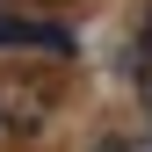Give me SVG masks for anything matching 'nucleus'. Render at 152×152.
Instances as JSON below:
<instances>
[{"instance_id": "nucleus-1", "label": "nucleus", "mask_w": 152, "mask_h": 152, "mask_svg": "<svg viewBox=\"0 0 152 152\" xmlns=\"http://www.w3.org/2000/svg\"><path fill=\"white\" fill-rule=\"evenodd\" d=\"M0 44H36V51H51V58H72V36L58 29V22H7V15H0Z\"/></svg>"}, {"instance_id": "nucleus-3", "label": "nucleus", "mask_w": 152, "mask_h": 152, "mask_svg": "<svg viewBox=\"0 0 152 152\" xmlns=\"http://www.w3.org/2000/svg\"><path fill=\"white\" fill-rule=\"evenodd\" d=\"M102 152H130V145H123V138H102Z\"/></svg>"}, {"instance_id": "nucleus-2", "label": "nucleus", "mask_w": 152, "mask_h": 152, "mask_svg": "<svg viewBox=\"0 0 152 152\" xmlns=\"http://www.w3.org/2000/svg\"><path fill=\"white\" fill-rule=\"evenodd\" d=\"M138 80H152V0H145V22H138V44H130V58H123Z\"/></svg>"}]
</instances>
